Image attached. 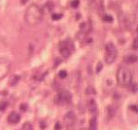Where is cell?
I'll use <instances>...</instances> for the list:
<instances>
[{
    "label": "cell",
    "mask_w": 138,
    "mask_h": 130,
    "mask_svg": "<svg viewBox=\"0 0 138 130\" xmlns=\"http://www.w3.org/2000/svg\"><path fill=\"white\" fill-rule=\"evenodd\" d=\"M131 108H132V110H133V111H137V109H136V106H135V105H132V106H131Z\"/></svg>",
    "instance_id": "484cf974"
},
{
    "label": "cell",
    "mask_w": 138,
    "mask_h": 130,
    "mask_svg": "<svg viewBox=\"0 0 138 130\" xmlns=\"http://www.w3.org/2000/svg\"><path fill=\"white\" fill-rule=\"evenodd\" d=\"M43 15H44V13L42 11V8L37 6L36 4H32L27 9L25 13V22L30 27L37 26L41 23Z\"/></svg>",
    "instance_id": "6da1fadb"
},
{
    "label": "cell",
    "mask_w": 138,
    "mask_h": 130,
    "mask_svg": "<svg viewBox=\"0 0 138 130\" xmlns=\"http://www.w3.org/2000/svg\"><path fill=\"white\" fill-rule=\"evenodd\" d=\"M75 120H76V115H75V113L73 111L67 112L65 114V116H64V119H63L64 124H65L66 126H71V125H73L74 123H75Z\"/></svg>",
    "instance_id": "ba28073f"
},
{
    "label": "cell",
    "mask_w": 138,
    "mask_h": 130,
    "mask_svg": "<svg viewBox=\"0 0 138 130\" xmlns=\"http://www.w3.org/2000/svg\"><path fill=\"white\" fill-rule=\"evenodd\" d=\"M105 50H106L105 62L109 64V65H111L115 61V59L117 57V50H116L115 46L112 42H108L105 46Z\"/></svg>",
    "instance_id": "3957f363"
},
{
    "label": "cell",
    "mask_w": 138,
    "mask_h": 130,
    "mask_svg": "<svg viewBox=\"0 0 138 130\" xmlns=\"http://www.w3.org/2000/svg\"><path fill=\"white\" fill-rule=\"evenodd\" d=\"M59 77L61 78V79H64L67 77V71L66 70H61L59 72Z\"/></svg>",
    "instance_id": "44dd1931"
},
{
    "label": "cell",
    "mask_w": 138,
    "mask_h": 130,
    "mask_svg": "<svg viewBox=\"0 0 138 130\" xmlns=\"http://www.w3.org/2000/svg\"><path fill=\"white\" fill-rule=\"evenodd\" d=\"M107 112H108V115L109 117H110V119H112L115 115V110H114V108L113 106H108L107 107Z\"/></svg>",
    "instance_id": "9a60e30c"
},
{
    "label": "cell",
    "mask_w": 138,
    "mask_h": 130,
    "mask_svg": "<svg viewBox=\"0 0 138 130\" xmlns=\"http://www.w3.org/2000/svg\"><path fill=\"white\" fill-rule=\"evenodd\" d=\"M11 70V62L5 57H0V80L5 78Z\"/></svg>",
    "instance_id": "5b68a950"
},
{
    "label": "cell",
    "mask_w": 138,
    "mask_h": 130,
    "mask_svg": "<svg viewBox=\"0 0 138 130\" xmlns=\"http://www.w3.org/2000/svg\"><path fill=\"white\" fill-rule=\"evenodd\" d=\"M89 130H97V121H96V117H93L90 120V126H89Z\"/></svg>",
    "instance_id": "4fadbf2b"
},
{
    "label": "cell",
    "mask_w": 138,
    "mask_h": 130,
    "mask_svg": "<svg viewBox=\"0 0 138 130\" xmlns=\"http://www.w3.org/2000/svg\"><path fill=\"white\" fill-rule=\"evenodd\" d=\"M40 125H41V127H42L43 129H44V128H45V127H46V124H45V123H44V122H42V123H41V124H40Z\"/></svg>",
    "instance_id": "4316f807"
},
{
    "label": "cell",
    "mask_w": 138,
    "mask_h": 130,
    "mask_svg": "<svg viewBox=\"0 0 138 130\" xmlns=\"http://www.w3.org/2000/svg\"><path fill=\"white\" fill-rule=\"evenodd\" d=\"M71 101V94L67 90H61L55 97V103L58 105H66Z\"/></svg>",
    "instance_id": "277c9868"
},
{
    "label": "cell",
    "mask_w": 138,
    "mask_h": 130,
    "mask_svg": "<svg viewBox=\"0 0 138 130\" xmlns=\"http://www.w3.org/2000/svg\"><path fill=\"white\" fill-rule=\"evenodd\" d=\"M136 61H137V56L135 54H130L124 58V62L127 64H134Z\"/></svg>",
    "instance_id": "8fae6325"
},
{
    "label": "cell",
    "mask_w": 138,
    "mask_h": 130,
    "mask_svg": "<svg viewBox=\"0 0 138 130\" xmlns=\"http://www.w3.org/2000/svg\"><path fill=\"white\" fill-rule=\"evenodd\" d=\"M20 110L23 112L27 111V110H28V105H27V104H24V103L21 104V105H20Z\"/></svg>",
    "instance_id": "7402d4cb"
},
{
    "label": "cell",
    "mask_w": 138,
    "mask_h": 130,
    "mask_svg": "<svg viewBox=\"0 0 138 130\" xmlns=\"http://www.w3.org/2000/svg\"><path fill=\"white\" fill-rule=\"evenodd\" d=\"M70 45H73L71 42H61L60 44V53L62 55V57L64 58H68L71 55V50H70Z\"/></svg>",
    "instance_id": "8992f818"
},
{
    "label": "cell",
    "mask_w": 138,
    "mask_h": 130,
    "mask_svg": "<svg viewBox=\"0 0 138 130\" xmlns=\"http://www.w3.org/2000/svg\"><path fill=\"white\" fill-rule=\"evenodd\" d=\"M87 107H88V110L90 113H96V109H97V105H96V103L95 100L91 99L88 101V103H87Z\"/></svg>",
    "instance_id": "30bf717a"
},
{
    "label": "cell",
    "mask_w": 138,
    "mask_h": 130,
    "mask_svg": "<svg viewBox=\"0 0 138 130\" xmlns=\"http://www.w3.org/2000/svg\"><path fill=\"white\" fill-rule=\"evenodd\" d=\"M132 49H133V50H137L138 49V39L137 38H134V40H133V43H132Z\"/></svg>",
    "instance_id": "603a6c76"
},
{
    "label": "cell",
    "mask_w": 138,
    "mask_h": 130,
    "mask_svg": "<svg viewBox=\"0 0 138 130\" xmlns=\"http://www.w3.org/2000/svg\"><path fill=\"white\" fill-rule=\"evenodd\" d=\"M23 130H33L32 124L30 123H25L23 124Z\"/></svg>",
    "instance_id": "ac0fdd59"
},
{
    "label": "cell",
    "mask_w": 138,
    "mask_h": 130,
    "mask_svg": "<svg viewBox=\"0 0 138 130\" xmlns=\"http://www.w3.org/2000/svg\"><path fill=\"white\" fill-rule=\"evenodd\" d=\"M94 1H95V0H88V2H89V4H92V3L94 2Z\"/></svg>",
    "instance_id": "f1b7e54d"
},
{
    "label": "cell",
    "mask_w": 138,
    "mask_h": 130,
    "mask_svg": "<svg viewBox=\"0 0 138 130\" xmlns=\"http://www.w3.org/2000/svg\"><path fill=\"white\" fill-rule=\"evenodd\" d=\"M20 120H21V117H20V115H19L17 112L15 111H12L10 113V115H9V117H8V121H9V123L12 124H15L19 123L20 122Z\"/></svg>",
    "instance_id": "9c48e42d"
},
{
    "label": "cell",
    "mask_w": 138,
    "mask_h": 130,
    "mask_svg": "<svg viewBox=\"0 0 138 130\" xmlns=\"http://www.w3.org/2000/svg\"><path fill=\"white\" fill-rule=\"evenodd\" d=\"M55 129H57V130L61 129V124L60 123H57V124H56V125H55Z\"/></svg>",
    "instance_id": "d4e9b609"
},
{
    "label": "cell",
    "mask_w": 138,
    "mask_h": 130,
    "mask_svg": "<svg viewBox=\"0 0 138 130\" xmlns=\"http://www.w3.org/2000/svg\"><path fill=\"white\" fill-rule=\"evenodd\" d=\"M51 17L53 20H60L61 17H62V14L61 13H53L52 15H51Z\"/></svg>",
    "instance_id": "ffe728a7"
},
{
    "label": "cell",
    "mask_w": 138,
    "mask_h": 130,
    "mask_svg": "<svg viewBox=\"0 0 138 130\" xmlns=\"http://www.w3.org/2000/svg\"><path fill=\"white\" fill-rule=\"evenodd\" d=\"M27 1H28V0H21V4H23V5H24V4L27 3Z\"/></svg>",
    "instance_id": "83f0119b"
},
{
    "label": "cell",
    "mask_w": 138,
    "mask_h": 130,
    "mask_svg": "<svg viewBox=\"0 0 138 130\" xmlns=\"http://www.w3.org/2000/svg\"><path fill=\"white\" fill-rule=\"evenodd\" d=\"M82 130H87V129H82Z\"/></svg>",
    "instance_id": "f546056e"
},
{
    "label": "cell",
    "mask_w": 138,
    "mask_h": 130,
    "mask_svg": "<svg viewBox=\"0 0 138 130\" xmlns=\"http://www.w3.org/2000/svg\"><path fill=\"white\" fill-rule=\"evenodd\" d=\"M118 20H119V24L122 28L124 29H130V27H132V22L129 18V16L123 13H120L118 15Z\"/></svg>",
    "instance_id": "52a82bcc"
},
{
    "label": "cell",
    "mask_w": 138,
    "mask_h": 130,
    "mask_svg": "<svg viewBox=\"0 0 138 130\" xmlns=\"http://www.w3.org/2000/svg\"><path fill=\"white\" fill-rule=\"evenodd\" d=\"M70 5L72 7L73 9H77L78 6H79V0H72Z\"/></svg>",
    "instance_id": "d6986e66"
},
{
    "label": "cell",
    "mask_w": 138,
    "mask_h": 130,
    "mask_svg": "<svg viewBox=\"0 0 138 130\" xmlns=\"http://www.w3.org/2000/svg\"><path fill=\"white\" fill-rule=\"evenodd\" d=\"M103 21L104 22H107V23H112L114 21V18H113V16H111L109 14H105L103 16Z\"/></svg>",
    "instance_id": "2e32d148"
},
{
    "label": "cell",
    "mask_w": 138,
    "mask_h": 130,
    "mask_svg": "<svg viewBox=\"0 0 138 130\" xmlns=\"http://www.w3.org/2000/svg\"><path fill=\"white\" fill-rule=\"evenodd\" d=\"M20 81V76L18 75H12V77L10 78V81H9V85L11 87H14L18 84V82Z\"/></svg>",
    "instance_id": "7c38bea8"
},
{
    "label": "cell",
    "mask_w": 138,
    "mask_h": 130,
    "mask_svg": "<svg viewBox=\"0 0 138 130\" xmlns=\"http://www.w3.org/2000/svg\"><path fill=\"white\" fill-rule=\"evenodd\" d=\"M116 79L117 83L121 87H128L132 84V71L127 68H118L117 73H116Z\"/></svg>",
    "instance_id": "7a4b0ae2"
},
{
    "label": "cell",
    "mask_w": 138,
    "mask_h": 130,
    "mask_svg": "<svg viewBox=\"0 0 138 130\" xmlns=\"http://www.w3.org/2000/svg\"><path fill=\"white\" fill-rule=\"evenodd\" d=\"M53 8H54L53 3H52V2H47V3L44 6V8L42 9V11H43V13H44V12H51V11L53 10Z\"/></svg>",
    "instance_id": "5bb4252c"
},
{
    "label": "cell",
    "mask_w": 138,
    "mask_h": 130,
    "mask_svg": "<svg viewBox=\"0 0 138 130\" xmlns=\"http://www.w3.org/2000/svg\"><path fill=\"white\" fill-rule=\"evenodd\" d=\"M8 106V102L6 101H1L0 102V111H4Z\"/></svg>",
    "instance_id": "e0dca14e"
},
{
    "label": "cell",
    "mask_w": 138,
    "mask_h": 130,
    "mask_svg": "<svg viewBox=\"0 0 138 130\" xmlns=\"http://www.w3.org/2000/svg\"><path fill=\"white\" fill-rule=\"evenodd\" d=\"M102 67H103V66H102V63L99 62L98 64H97V66H96V73H98V72H99V71L101 70Z\"/></svg>",
    "instance_id": "cb8c5ba5"
}]
</instances>
